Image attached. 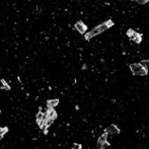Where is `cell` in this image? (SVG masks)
<instances>
[{
  "label": "cell",
  "instance_id": "obj_1",
  "mask_svg": "<svg viewBox=\"0 0 149 149\" xmlns=\"http://www.w3.org/2000/svg\"><path fill=\"white\" fill-rule=\"evenodd\" d=\"M114 25H115V23H114V21H112V19H108V21H102V23H99V25H97L95 27H93L90 32L84 34V38H85L86 41H89V40H91L92 38L102 34L104 32L108 31V29H111L112 27H114Z\"/></svg>",
  "mask_w": 149,
  "mask_h": 149
},
{
  "label": "cell",
  "instance_id": "obj_2",
  "mask_svg": "<svg viewBox=\"0 0 149 149\" xmlns=\"http://www.w3.org/2000/svg\"><path fill=\"white\" fill-rule=\"evenodd\" d=\"M129 68H130L131 72L133 73V75H136V76H146L148 74V69L143 65L142 62L130 64Z\"/></svg>",
  "mask_w": 149,
  "mask_h": 149
},
{
  "label": "cell",
  "instance_id": "obj_3",
  "mask_svg": "<svg viewBox=\"0 0 149 149\" xmlns=\"http://www.w3.org/2000/svg\"><path fill=\"white\" fill-rule=\"evenodd\" d=\"M126 35H127V37L131 40V41L135 42L136 44H140L141 42H142L143 35L139 34V33H137L136 31H134V29H129L128 31L126 32Z\"/></svg>",
  "mask_w": 149,
  "mask_h": 149
},
{
  "label": "cell",
  "instance_id": "obj_4",
  "mask_svg": "<svg viewBox=\"0 0 149 149\" xmlns=\"http://www.w3.org/2000/svg\"><path fill=\"white\" fill-rule=\"evenodd\" d=\"M108 132H106V133H104L98 138V140H97V149H104L106 145H108Z\"/></svg>",
  "mask_w": 149,
  "mask_h": 149
},
{
  "label": "cell",
  "instance_id": "obj_5",
  "mask_svg": "<svg viewBox=\"0 0 149 149\" xmlns=\"http://www.w3.org/2000/svg\"><path fill=\"white\" fill-rule=\"evenodd\" d=\"M74 27H75V29H76L77 32H78L79 34H81V35L86 34V32H87V25H86L82 21H77V23H75Z\"/></svg>",
  "mask_w": 149,
  "mask_h": 149
},
{
  "label": "cell",
  "instance_id": "obj_6",
  "mask_svg": "<svg viewBox=\"0 0 149 149\" xmlns=\"http://www.w3.org/2000/svg\"><path fill=\"white\" fill-rule=\"evenodd\" d=\"M106 132H108V134H111V135H117V134H120V129L118 128V126L116 125H111L110 127L106 129Z\"/></svg>",
  "mask_w": 149,
  "mask_h": 149
},
{
  "label": "cell",
  "instance_id": "obj_7",
  "mask_svg": "<svg viewBox=\"0 0 149 149\" xmlns=\"http://www.w3.org/2000/svg\"><path fill=\"white\" fill-rule=\"evenodd\" d=\"M59 104V99H50V100H48L47 102V106L48 108H54L56 106H58Z\"/></svg>",
  "mask_w": 149,
  "mask_h": 149
},
{
  "label": "cell",
  "instance_id": "obj_8",
  "mask_svg": "<svg viewBox=\"0 0 149 149\" xmlns=\"http://www.w3.org/2000/svg\"><path fill=\"white\" fill-rule=\"evenodd\" d=\"M47 116L49 118L56 119V118H57V113L54 111V108H49V110H48V112H47Z\"/></svg>",
  "mask_w": 149,
  "mask_h": 149
},
{
  "label": "cell",
  "instance_id": "obj_9",
  "mask_svg": "<svg viewBox=\"0 0 149 149\" xmlns=\"http://www.w3.org/2000/svg\"><path fill=\"white\" fill-rule=\"evenodd\" d=\"M43 121H44V114L40 112V113L37 114V123L40 125Z\"/></svg>",
  "mask_w": 149,
  "mask_h": 149
},
{
  "label": "cell",
  "instance_id": "obj_10",
  "mask_svg": "<svg viewBox=\"0 0 149 149\" xmlns=\"http://www.w3.org/2000/svg\"><path fill=\"white\" fill-rule=\"evenodd\" d=\"M54 120H55V119H53V118H49V117H48L47 120H46V122H45V127H46V128H49V127L53 124Z\"/></svg>",
  "mask_w": 149,
  "mask_h": 149
},
{
  "label": "cell",
  "instance_id": "obj_11",
  "mask_svg": "<svg viewBox=\"0 0 149 149\" xmlns=\"http://www.w3.org/2000/svg\"><path fill=\"white\" fill-rule=\"evenodd\" d=\"M8 132V128L7 127H5V128H2V130L0 131V139H2L3 138V136L5 135V134Z\"/></svg>",
  "mask_w": 149,
  "mask_h": 149
},
{
  "label": "cell",
  "instance_id": "obj_12",
  "mask_svg": "<svg viewBox=\"0 0 149 149\" xmlns=\"http://www.w3.org/2000/svg\"><path fill=\"white\" fill-rule=\"evenodd\" d=\"M131 1H134V2L138 3V4H141V5H144L148 2L149 0H131Z\"/></svg>",
  "mask_w": 149,
  "mask_h": 149
},
{
  "label": "cell",
  "instance_id": "obj_13",
  "mask_svg": "<svg viewBox=\"0 0 149 149\" xmlns=\"http://www.w3.org/2000/svg\"><path fill=\"white\" fill-rule=\"evenodd\" d=\"M82 146L80 144H78V143H75V144H73L72 146V149H81Z\"/></svg>",
  "mask_w": 149,
  "mask_h": 149
},
{
  "label": "cell",
  "instance_id": "obj_14",
  "mask_svg": "<svg viewBox=\"0 0 149 149\" xmlns=\"http://www.w3.org/2000/svg\"><path fill=\"white\" fill-rule=\"evenodd\" d=\"M142 63H143V65H144L145 67L149 70V60H143Z\"/></svg>",
  "mask_w": 149,
  "mask_h": 149
},
{
  "label": "cell",
  "instance_id": "obj_15",
  "mask_svg": "<svg viewBox=\"0 0 149 149\" xmlns=\"http://www.w3.org/2000/svg\"><path fill=\"white\" fill-rule=\"evenodd\" d=\"M1 130H2V128H1V127H0V131H1Z\"/></svg>",
  "mask_w": 149,
  "mask_h": 149
}]
</instances>
